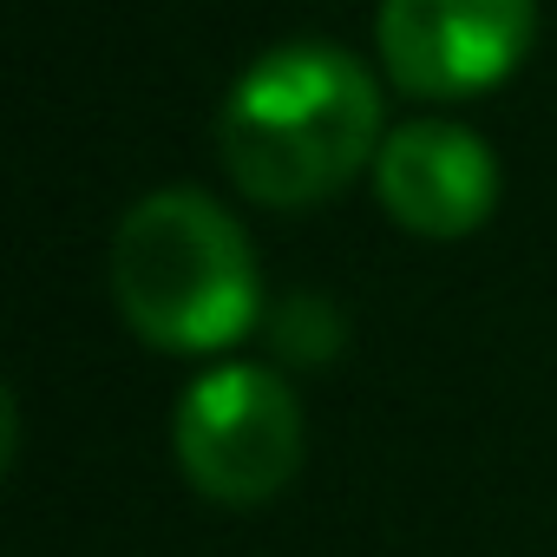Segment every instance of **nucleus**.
Masks as SVG:
<instances>
[{
	"label": "nucleus",
	"instance_id": "f257e3e1",
	"mask_svg": "<svg viewBox=\"0 0 557 557\" xmlns=\"http://www.w3.org/2000/svg\"><path fill=\"white\" fill-rule=\"evenodd\" d=\"M381 92L348 47L289 40L243 66L216 112L230 184L269 210H309L381 158Z\"/></svg>",
	"mask_w": 557,
	"mask_h": 557
},
{
	"label": "nucleus",
	"instance_id": "f03ea898",
	"mask_svg": "<svg viewBox=\"0 0 557 557\" xmlns=\"http://www.w3.org/2000/svg\"><path fill=\"white\" fill-rule=\"evenodd\" d=\"M106 283L132 335L164 355H216L262 315V275L243 223L190 184L151 190L125 210Z\"/></svg>",
	"mask_w": 557,
	"mask_h": 557
},
{
	"label": "nucleus",
	"instance_id": "7ed1b4c3",
	"mask_svg": "<svg viewBox=\"0 0 557 557\" xmlns=\"http://www.w3.org/2000/svg\"><path fill=\"white\" fill-rule=\"evenodd\" d=\"M177 466L184 479L230 511L269 505L296 472H302V400L296 387L262 368V361H223L210 374H197L177 400Z\"/></svg>",
	"mask_w": 557,
	"mask_h": 557
},
{
	"label": "nucleus",
	"instance_id": "20e7f679",
	"mask_svg": "<svg viewBox=\"0 0 557 557\" xmlns=\"http://www.w3.org/2000/svg\"><path fill=\"white\" fill-rule=\"evenodd\" d=\"M537 40V0H381L374 47L400 92L472 99L505 86Z\"/></svg>",
	"mask_w": 557,
	"mask_h": 557
},
{
	"label": "nucleus",
	"instance_id": "39448f33",
	"mask_svg": "<svg viewBox=\"0 0 557 557\" xmlns=\"http://www.w3.org/2000/svg\"><path fill=\"white\" fill-rule=\"evenodd\" d=\"M374 197L381 210L426 243H459L472 236L492 203H498V158L485 138L446 119H413L381 138L374 158Z\"/></svg>",
	"mask_w": 557,
	"mask_h": 557
},
{
	"label": "nucleus",
	"instance_id": "423d86ee",
	"mask_svg": "<svg viewBox=\"0 0 557 557\" xmlns=\"http://www.w3.org/2000/svg\"><path fill=\"white\" fill-rule=\"evenodd\" d=\"M275 348L296 355V361H329L342 348V315L322 296H296L275 309Z\"/></svg>",
	"mask_w": 557,
	"mask_h": 557
}]
</instances>
